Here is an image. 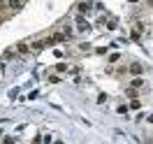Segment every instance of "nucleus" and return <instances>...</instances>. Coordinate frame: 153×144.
I'll return each instance as SVG.
<instances>
[{
  "instance_id": "nucleus-1",
  "label": "nucleus",
  "mask_w": 153,
  "mask_h": 144,
  "mask_svg": "<svg viewBox=\"0 0 153 144\" xmlns=\"http://www.w3.org/2000/svg\"><path fill=\"white\" fill-rule=\"evenodd\" d=\"M2 7H5L7 12H12V14H16L23 5H21V0H2Z\"/></svg>"
},
{
  "instance_id": "nucleus-2",
  "label": "nucleus",
  "mask_w": 153,
  "mask_h": 144,
  "mask_svg": "<svg viewBox=\"0 0 153 144\" xmlns=\"http://www.w3.org/2000/svg\"><path fill=\"white\" fill-rule=\"evenodd\" d=\"M16 51H19V54H30L33 49H30V44H26V42H21V44H16Z\"/></svg>"
},
{
  "instance_id": "nucleus-3",
  "label": "nucleus",
  "mask_w": 153,
  "mask_h": 144,
  "mask_svg": "<svg viewBox=\"0 0 153 144\" xmlns=\"http://www.w3.org/2000/svg\"><path fill=\"white\" fill-rule=\"evenodd\" d=\"M130 72H132V75H139V72H142V65H139V63H132V65H130Z\"/></svg>"
},
{
  "instance_id": "nucleus-4",
  "label": "nucleus",
  "mask_w": 153,
  "mask_h": 144,
  "mask_svg": "<svg viewBox=\"0 0 153 144\" xmlns=\"http://www.w3.org/2000/svg\"><path fill=\"white\" fill-rule=\"evenodd\" d=\"M79 10H81V12H91V10H93V5H91V2H81Z\"/></svg>"
},
{
  "instance_id": "nucleus-5",
  "label": "nucleus",
  "mask_w": 153,
  "mask_h": 144,
  "mask_svg": "<svg viewBox=\"0 0 153 144\" xmlns=\"http://www.w3.org/2000/svg\"><path fill=\"white\" fill-rule=\"evenodd\" d=\"M76 23H79V30H88V23L84 19H76Z\"/></svg>"
},
{
  "instance_id": "nucleus-6",
  "label": "nucleus",
  "mask_w": 153,
  "mask_h": 144,
  "mask_svg": "<svg viewBox=\"0 0 153 144\" xmlns=\"http://www.w3.org/2000/svg\"><path fill=\"white\" fill-rule=\"evenodd\" d=\"M107 28L114 30V28H116V19H109V21H107Z\"/></svg>"
},
{
  "instance_id": "nucleus-7",
  "label": "nucleus",
  "mask_w": 153,
  "mask_h": 144,
  "mask_svg": "<svg viewBox=\"0 0 153 144\" xmlns=\"http://www.w3.org/2000/svg\"><path fill=\"white\" fill-rule=\"evenodd\" d=\"M139 86H142V79H139V77L132 79V88H139Z\"/></svg>"
},
{
  "instance_id": "nucleus-8",
  "label": "nucleus",
  "mask_w": 153,
  "mask_h": 144,
  "mask_svg": "<svg viewBox=\"0 0 153 144\" xmlns=\"http://www.w3.org/2000/svg\"><path fill=\"white\" fill-rule=\"evenodd\" d=\"M2 144H14V140H12V137H7V140H5Z\"/></svg>"
},
{
  "instance_id": "nucleus-9",
  "label": "nucleus",
  "mask_w": 153,
  "mask_h": 144,
  "mask_svg": "<svg viewBox=\"0 0 153 144\" xmlns=\"http://www.w3.org/2000/svg\"><path fill=\"white\" fill-rule=\"evenodd\" d=\"M0 23H2V16H0Z\"/></svg>"
},
{
  "instance_id": "nucleus-10",
  "label": "nucleus",
  "mask_w": 153,
  "mask_h": 144,
  "mask_svg": "<svg viewBox=\"0 0 153 144\" xmlns=\"http://www.w3.org/2000/svg\"><path fill=\"white\" fill-rule=\"evenodd\" d=\"M0 135H2V130H0Z\"/></svg>"
},
{
  "instance_id": "nucleus-11",
  "label": "nucleus",
  "mask_w": 153,
  "mask_h": 144,
  "mask_svg": "<svg viewBox=\"0 0 153 144\" xmlns=\"http://www.w3.org/2000/svg\"><path fill=\"white\" fill-rule=\"evenodd\" d=\"M132 2H134V0H132Z\"/></svg>"
}]
</instances>
